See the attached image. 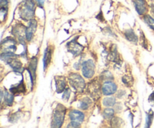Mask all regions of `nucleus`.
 Returning <instances> with one entry per match:
<instances>
[{
	"label": "nucleus",
	"mask_w": 154,
	"mask_h": 128,
	"mask_svg": "<svg viewBox=\"0 0 154 128\" xmlns=\"http://www.w3.org/2000/svg\"><path fill=\"white\" fill-rule=\"evenodd\" d=\"M35 2L33 0H25L20 8V16L24 20H31L34 16Z\"/></svg>",
	"instance_id": "f257e3e1"
},
{
	"label": "nucleus",
	"mask_w": 154,
	"mask_h": 128,
	"mask_svg": "<svg viewBox=\"0 0 154 128\" xmlns=\"http://www.w3.org/2000/svg\"><path fill=\"white\" fill-rule=\"evenodd\" d=\"M65 114H66V108L63 105H59L54 111L52 119V126L54 127L61 126L64 121Z\"/></svg>",
	"instance_id": "f03ea898"
},
{
	"label": "nucleus",
	"mask_w": 154,
	"mask_h": 128,
	"mask_svg": "<svg viewBox=\"0 0 154 128\" xmlns=\"http://www.w3.org/2000/svg\"><path fill=\"white\" fill-rule=\"evenodd\" d=\"M69 82L71 85L78 91H81L84 90L85 87V81L78 74L73 73L69 76Z\"/></svg>",
	"instance_id": "7ed1b4c3"
},
{
	"label": "nucleus",
	"mask_w": 154,
	"mask_h": 128,
	"mask_svg": "<svg viewBox=\"0 0 154 128\" xmlns=\"http://www.w3.org/2000/svg\"><path fill=\"white\" fill-rule=\"evenodd\" d=\"M82 72L84 77L90 78L94 75L95 73V64L93 60H89L84 62L82 68Z\"/></svg>",
	"instance_id": "20e7f679"
},
{
	"label": "nucleus",
	"mask_w": 154,
	"mask_h": 128,
	"mask_svg": "<svg viewBox=\"0 0 154 128\" xmlns=\"http://www.w3.org/2000/svg\"><path fill=\"white\" fill-rule=\"evenodd\" d=\"M102 93L105 96H109V95L114 94L116 93L117 90V86L115 83L112 81H106L102 85Z\"/></svg>",
	"instance_id": "39448f33"
},
{
	"label": "nucleus",
	"mask_w": 154,
	"mask_h": 128,
	"mask_svg": "<svg viewBox=\"0 0 154 128\" xmlns=\"http://www.w3.org/2000/svg\"><path fill=\"white\" fill-rule=\"evenodd\" d=\"M135 9L140 15H143L147 12V3L144 0H133Z\"/></svg>",
	"instance_id": "423d86ee"
},
{
	"label": "nucleus",
	"mask_w": 154,
	"mask_h": 128,
	"mask_svg": "<svg viewBox=\"0 0 154 128\" xmlns=\"http://www.w3.org/2000/svg\"><path fill=\"white\" fill-rule=\"evenodd\" d=\"M69 117L72 121H76L78 123H81L84 120V114L81 111H77V110H72L69 113Z\"/></svg>",
	"instance_id": "0eeeda50"
},
{
	"label": "nucleus",
	"mask_w": 154,
	"mask_h": 128,
	"mask_svg": "<svg viewBox=\"0 0 154 128\" xmlns=\"http://www.w3.org/2000/svg\"><path fill=\"white\" fill-rule=\"evenodd\" d=\"M36 27H37V23L34 20H30L29 25L28 28L26 30V37L28 41H30L32 38L33 35H34L35 32L36 30Z\"/></svg>",
	"instance_id": "6e6552de"
},
{
	"label": "nucleus",
	"mask_w": 154,
	"mask_h": 128,
	"mask_svg": "<svg viewBox=\"0 0 154 128\" xmlns=\"http://www.w3.org/2000/svg\"><path fill=\"white\" fill-rule=\"evenodd\" d=\"M68 48H69V51L72 53L75 54H78L79 53H81V51H82L83 47H81V45H80L79 44L77 43L76 42H72L68 45Z\"/></svg>",
	"instance_id": "1a4fd4ad"
},
{
	"label": "nucleus",
	"mask_w": 154,
	"mask_h": 128,
	"mask_svg": "<svg viewBox=\"0 0 154 128\" xmlns=\"http://www.w3.org/2000/svg\"><path fill=\"white\" fill-rule=\"evenodd\" d=\"M36 63H37V60H35V59H33V60H32L31 63H30V65H29V72L32 75L31 79H32V84L34 83V79L35 78V69H36V66H37Z\"/></svg>",
	"instance_id": "9d476101"
},
{
	"label": "nucleus",
	"mask_w": 154,
	"mask_h": 128,
	"mask_svg": "<svg viewBox=\"0 0 154 128\" xmlns=\"http://www.w3.org/2000/svg\"><path fill=\"white\" fill-rule=\"evenodd\" d=\"M57 91L59 93L63 91L65 88H66V80H65L64 78H60L59 80H57Z\"/></svg>",
	"instance_id": "9b49d317"
},
{
	"label": "nucleus",
	"mask_w": 154,
	"mask_h": 128,
	"mask_svg": "<svg viewBox=\"0 0 154 128\" xmlns=\"http://www.w3.org/2000/svg\"><path fill=\"white\" fill-rule=\"evenodd\" d=\"M10 90L12 93H14V94H17V93H24V91H25V87H24L23 84L21 82L20 84H18L17 87H11Z\"/></svg>",
	"instance_id": "f8f14e48"
},
{
	"label": "nucleus",
	"mask_w": 154,
	"mask_h": 128,
	"mask_svg": "<svg viewBox=\"0 0 154 128\" xmlns=\"http://www.w3.org/2000/svg\"><path fill=\"white\" fill-rule=\"evenodd\" d=\"M125 36H126V39L129 41H130V42H136L137 41H138V37H137L136 35L135 34V33H134L132 30H127V31L126 32Z\"/></svg>",
	"instance_id": "ddd939ff"
},
{
	"label": "nucleus",
	"mask_w": 154,
	"mask_h": 128,
	"mask_svg": "<svg viewBox=\"0 0 154 128\" xmlns=\"http://www.w3.org/2000/svg\"><path fill=\"white\" fill-rule=\"evenodd\" d=\"M51 52H50V51L48 50V49L45 51V55H44V59H43L44 67H45V69H46L47 66H48V63H50V60H51Z\"/></svg>",
	"instance_id": "4468645a"
},
{
	"label": "nucleus",
	"mask_w": 154,
	"mask_h": 128,
	"mask_svg": "<svg viewBox=\"0 0 154 128\" xmlns=\"http://www.w3.org/2000/svg\"><path fill=\"white\" fill-rule=\"evenodd\" d=\"M90 100L88 99V98H85V99H82V100L80 102L79 108L83 110H86L90 107Z\"/></svg>",
	"instance_id": "2eb2a0df"
},
{
	"label": "nucleus",
	"mask_w": 154,
	"mask_h": 128,
	"mask_svg": "<svg viewBox=\"0 0 154 128\" xmlns=\"http://www.w3.org/2000/svg\"><path fill=\"white\" fill-rule=\"evenodd\" d=\"M115 99L112 97H107L103 100V105L106 107L113 106V105H115Z\"/></svg>",
	"instance_id": "dca6fc26"
},
{
	"label": "nucleus",
	"mask_w": 154,
	"mask_h": 128,
	"mask_svg": "<svg viewBox=\"0 0 154 128\" xmlns=\"http://www.w3.org/2000/svg\"><path fill=\"white\" fill-rule=\"evenodd\" d=\"M114 115V111L112 108H106L103 112V116L105 119L112 118Z\"/></svg>",
	"instance_id": "f3484780"
},
{
	"label": "nucleus",
	"mask_w": 154,
	"mask_h": 128,
	"mask_svg": "<svg viewBox=\"0 0 154 128\" xmlns=\"http://www.w3.org/2000/svg\"><path fill=\"white\" fill-rule=\"evenodd\" d=\"M144 20L150 28L154 30V19L153 17H151L150 15H146L144 17Z\"/></svg>",
	"instance_id": "a211bd4d"
},
{
	"label": "nucleus",
	"mask_w": 154,
	"mask_h": 128,
	"mask_svg": "<svg viewBox=\"0 0 154 128\" xmlns=\"http://www.w3.org/2000/svg\"><path fill=\"white\" fill-rule=\"evenodd\" d=\"M5 103L7 105H11L13 103V96L11 94L7 93V92H5Z\"/></svg>",
	"instance_id": "6ab92c4d"
},
{
	"label": "nucleus",
	"mask_w": 154,
	"mask_h": 128,
	"mask_svg": "<svg viewBox=\"0 0 154 128\" xmlns=\"http://www.w3.org/2000/svg\"><path fill=\"white\" fill-rule=\"evenodd\" d=\"M120 120L119 117H112V121H111V123L113 124V126H120Z\"/></svg>",
	"instance_id": "aec40b11"
},
{
	"label": "nucleus",
	"mask_w": 154,
	"mask_h": 128,
	"mask_svg": "<svg viewBox=\"0 0 154 128\" xmlns=\"http://www.w3.org/2000/svg\"><path fill=\"white\" fill-rule=\"evenodd\" d=\"M67 126L68 127H78L80 126V123L76 121H72Z\"/></svg>",
	"instance_id": "412c9836"
},
{
	"label": "nucleus",
	"mask_w": 154,
	"mask_h": 128,
	"mask_svg": "<svg viewBox=\"0 0 154 128\" xmlns=\"http://www.w3.org/2000/svg\"><path fill=\"white\" fill-rule=\"evenodd\" d=\"M153 113H151V114H149L148 116H147V126H149L150 125V123H151L152 122V120H153Z\"/></svg>",
	"instance_id": "4be33fe9"
},
{
	"label": "nucleus",
	"mask_w": 154,
	"mask_h": 128,
	"mask_svg": "<svg viewBox=\"0 0 154 128\" xmlns=\"http://www.w3.org/2000/svg\"><path fill=\"white\" fill-rule=\"evenodd\" d=\"M36 1L38 2V3L40 5H42L44 4V1H45V0H36Z\"/></svg>",
	"instance_id": "5701e85b"
},
{
	"label": "nucleus",
	"mask_w": 154,
	"mask_h": 128,
	"mask_svg": "<svg viewBox=\"0 0 154 128\" xmlns=\"http://www.w3.org/2000/svg\"><path fill=\"white\" fill-rule=\"evenodd\" d=\"M150 101H154V93H152L151 96H150Z\"/></svg>",
	"instance_id": "b1692460"
},
{
	"label": "nucleus",
	"mask_w": 154,
	"mask_h": 128,
	"mask_svg": "<svg viewBox=\"0 0 154 128\" xmlns=\"http://www.w3.org/2000/svg\"><path fill=\"white\" fill-rule=\"evenodd\" d=\"M151 12L154 16V5H153L151 6Z\"/></svg>",
	"instance_id": "393cba45"
}]
</instances>
